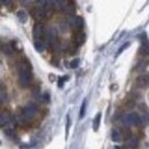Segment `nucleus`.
I'll use <instances>...</instances> for the list:
<instances>
[{"mask_svg": "<svg viewBox=\"0 0 149 149\" xmlns=\"http://www.w3.org/2000/svg\"><path fill=\"white\" fill-rule=\"evenodd\" d=\"M19 81L22 87H28L32 81V71L29 64L21 63L19 65Z\"/></svg>", "mask_w": 149, "mask_h": 149, "instance_id": "f257e3e1", "label": "nucleus"}, {"mask_svg": "<svg viewBox=\"0 0 149 149\" xmlns=\"http://www.w3.org/2000/svg\"><path fill=\"white\" fill-rule=\"evenodd\" d=\"M37 111H38L37 106L33 104V103H29L26 107L23 108L22 113H21V117H22L23 120H29V119L33 118L37 115Z\"/></svg>", "mask_w": 149, "mask_h": 149, "instance_id": "f03ea898", "label": "nucleus"}, {"mask_svg": "<svg viewBox=\"0 0 149 149\" xmlns=\"http://www.w3.org/2000/svg\"><path fill=\"white\" fill-rule=\"evenodd\" d=\"M123 123L126 126H133V125H139L141 123V119L138 113L132 112V113H127L123 117Z\"/></svg>", "mask_w": 149, "mask_h": 149, "instance_id": "7ed1b4c3", "label": "nucleus"}, {"mask_svg": "<svg viewBox=\"0 0 149 149\" xmlns=\"http://www.w3.org/2000/svg\"><path fill=\"white\" fill-rule=\"evenodd\" d=\"M45 5H46V1H39L38 5L35 7V9H33V16L38 21L39 19H42L45 17V14H46Z\"/></svg>", "mask_w": 149, "mask_h": 149, "instance_id": "20e7f679", "label": "nucleus"}, {"mask_svg": "<svg viewBox=\"0 0 149 149\" xmlns=\"http://www.w3.org/2000/svg\"><path fill=\"white\" fill-rule=\"evenodd\" d=\"M68 23H69V25H71L72 28H77V29H78V28H81V26H83V19L71 15V16H69V19H68Z\"/></svg>", "mask_w": 149, "mask_h": 149, "instance_id": "39448f33", "label": "nucleus"}, {"mask_svg": "<svg viewBox=\"0 0 149 149\" xmlns=\"http://www.w3.org/2000/svg\"><path fill=\"white\" fill-rule=\"evenodd\" d=\"M135 84H136L138 87H146V86H148L149 77H147V76H140V77H138Z\"/></svg>", "mask_w": 149, "mask_h": 149, "instance_id": "423d86ee", "label": "nucleus"}, {"mask_svg": "<svg viewBox=\"0 0 149 149\" xmlns=\"http://www.w3.org/2000/svg\"><path fill=\"white\" fill-rule=\"evenodd\" d=\"M44 35V26L40 24V23H37L33 28V36H35V39H40Z\"/></svg>", "mask_w": 149, "mask_h": 149, "instance_id": "0eeeda50", "label": "nucleus"}, {"mask_svg": "<svg viewBox=\"0 0 149 149\" xmlns=\"http://www.w3.org/2000/svg\"><path fill=\"white\" fill-rule=\"evenodd\" d=\"M2 52L5 54H7V55H10V54H13L15 52V48L13 47L12 42H6V44L2 45Z\"/></svg>", "mask_w": 149, "mask_h": 149, "instance_id": "6e6552de", "label": "nucleus"}, {"mask_svg": "<svg viewBox=\"0 0 149 149\" xmlns=\"http://www.w3.org/2000/svg\"><path fill=\"white\" fill-rule=\"evenodd\" d=\"M9 119H10V116L8 112H2L1 113V117H0V123H1V126L3 127L5 125H7L9 123Z\"/></svg>", "mask_w": 149, "mask_h": 149, "instance_id": "1a4fd4ad", "label": "nucleus"}, {"mask_svg": "<svg viewBox=\"0 0 149 149\" xmlns=\"http://www.w3.org/2000/svg\"><path fill=\"white\" fill-rule=\"evenodd\" d=\"M35 47H36L37 52H42L45 49V41L41 40V39L35 40Z\"/></svg>", "mask_w": 149, "mask_h": 149, "instance_id": "9d476101", "label": "nucleus"}, {"mask_svg": "<svg viewBox=\"0 0 149 149\" xmlns=\"http://www.w3.org/2000/svg\"><path fill=\"white\" fill-rule=\"evenodd\" d=\"M85 41V33L84 32H77L76 36H74V42L80 45Z\"/></svg>", "mask_w": 149, "mask_h": 149, "instance_id": "9b49d317", "label": "nucleus"}, {"mask_svg": "<svg viewBox=\"0 0 149 149\" xmlns=\"http://www.w3.org/2000/svg\"><path fill=\"white\" fill-rule=\"evenodd\" d=\"M16 16H17V19L21 23H24V22H26V19H28V15H26V13L24 12V10H19L17 13H16Z\"/></svg>", "mask_w": 149, "mask_h": 149, "instance_id": "f8f14e48", "label": "nucleus"}, {"mask_svg": "<svg viewBox=\"0 0 149 149\" xmlns=\"http://www.w3.org/2000/svg\"><path fill=\"white\" fill-rule=\"evenodd\" d=\"M138 145H139V142H138V140L135 139V138H130L129 140H127V146L130 147V148H136L138 147Z\"/></svg>", "mask_w": 149, "mask_h": 149, "instance_id": "ddd939ff", "label": "nucleus"}, {"mask_svg": "<svg viewBox=\"0 0 149 149\" xmlns=\"http://www.w3.org/2000/svg\"><path fill=\"white\" fill-rule=\"evenodd\" d=\"M111 139L113 141H119L120 140V133L118 130H112L111 132Z\"/></svg>", "mask_w": 149, "mask_h": 149, "instance_id": "4468645a", "label": "nucleus"}, {"mask_svg": "<svg viewBox=\"0 0 149 149\" xmlns=\"http://www.w3.org/2000/svg\"><path fill=\"white\" fill-rule=\"evenodd\" d=\"M100 118H101V115H100V113H97V115H96V117L94 118L93 129H94V131H95V132H96V131H97V129H99V124H100Z\"/></svg>", "mask_w": 149, "mask_h": 149, "instance_id": "2eb2a0df", "label": "nucleus"}, {"mask_svg": "<svg viewBox=\"0 0 149 149\" xmlns=\"http://www.w3.org/2000/svg\"><path fill=\"white\" fill-rule=\"evenodd\" d=\"M85 109H86V100L83 101V104H81V108H80V112H79V117L83 118L84 115H85Z\"/></svg>", "mask_w": 149, "mask_h": 149, "instance_id": "dca6fc26", "label": "nucleus"}, {"mask_svg": "<svg viewBox=\"0 0 149 149\" xmlns=\"http://www.w3.org/2000/svg\"><path fill=\"white\" fill-rule=\"evenodd\" d=\"M3 133L7 136H12L13 135V129L12 127H6V129H3Z\"/></svg>", "mask_w": 149, "mask_h": 149, "instance_id": "f3484780", "label": "nucleus"}, {"mask_svg": "<svg viewBox=\"0 0 149 149\" xmlns=\"http://www.w3.org/2000/svg\"><path fill=\"white\" fill-rule=\"evenodd\" d=\"M141 53L142 54H149V44H145L143 47L141 48Z\"/></svg>", "mask_w": 149, "mask_h": 149, "instance_id": "a211bd4d", "label": "nucleus"}, {"mask_svg": "<svg viewBox=\"0 0 149 149\" xmlns=\"http://www.w3.org/2000/svg\"><path fill=\"white\" fill-rule=\"evenodd\" d=\"M78 64H79V60H78V58H76V60H74V61L70 63V67H71V68H77V67H78Z\"/></svg>", "mask_w": 149, "mask_h": 149, "instance_id": "6ab92c4d", "label": "nucleus"}, {"mask_svg": "<svg viewBox=\"0 0 149 149\" xmlns=\"http://www.w3.org/2000/svg\"><path fill=\"white\" fill-rule=\"evenodd\" d=\"M129 46H130V42H126L125 45H123V46L119 48V51H118V54H117V55H119V54L123 52V49H125V48H126V47H129Z\"/></svg>", "mask_w": 149, "mask_h": 149, "instance_id": "aec40b11", "label": "nucleus"}, {"mask_svg": "<svg viewBox=\"0 0 149 149\" xmlns=\"http://www.w3.org/2000/svg\"><path fill=\"white\" fill-rule=\"evenodd\" d=\"M5 99H6V95H5V91L1 90V103L5 102Z\"/></svg>", "mask_w": 149, "mask_h": 149, "instance_id": "412c9836", "label": "nucleus"}, {"mask_svg": "<svg viewBox=\"0 0 149 149\" xmlns=\"http://www.w3.org/2000/svg\"><path fill=\"white\" fill-rule=\"evenodd\" d=\"M68 131H69V119H67V138H68Z\"/></svg>", "mask_w": 149, "mask_h": 149, "instance_id": "4be33fe9", "label": "nucleus"}]
</instances>
